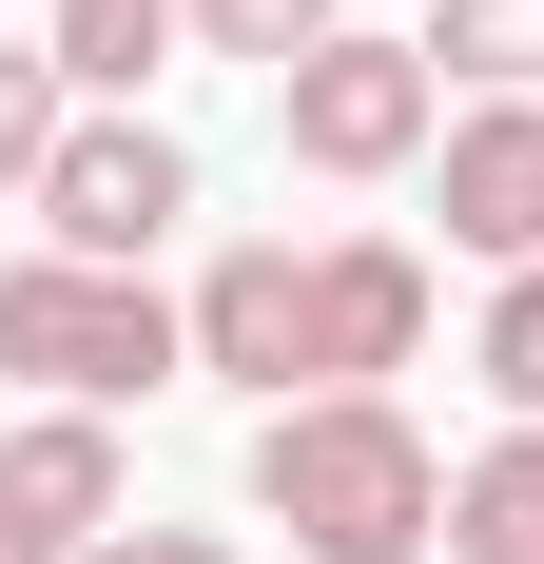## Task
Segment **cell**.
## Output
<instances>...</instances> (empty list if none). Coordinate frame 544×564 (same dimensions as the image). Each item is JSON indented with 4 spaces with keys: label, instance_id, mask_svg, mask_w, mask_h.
I'll return each mask as SVG.
<instances>
[{
    "label": "cell",
    "instance_id": "cell-1",
    "mask_svg": "<svg viewBox=\"0 0 544 564\" xmlns=\"http://www.w3.org/2000/svg\"><path fill=\"white\" fill-rule=\"evenodd\" d=\"M253 507L312 564H428L447 545V467H428V429L389 390H292L253 429Z\"/></svg>",
    "mask_w": 544,
    "mask_h": 564
},
{
    "label": "cell",
    "instance_id": "cell-2",
    "mask_svg": "<svg viewBox=\"0 0 544 564\" xmlns=\"http://www.w3.org/2000/svg\"><path fill=\"white\" fill-rule=\"evenodd\" d=\"M0 370H40L58 409H137L195 370V312L156 273H98V253H20L0 273Z\"/></svg>",
    "mask_w": 544,
    "mask_h": 564
},
{
    "label": "cell",
    "instance_id": "cell-3",
    "mask_svg": "<svg viewBox=\"0 0 544 564\" xmlns=\"http://www.w3.org/2000/svg\"><path fill=\"white\" fill-rule=\"evenodd\" d=\"M40 215V253H98V273H156V234L195 215V156H175L156 117H78L58 137V175L20 195Z\"/></svg>",
    "mask_w": 544,
    "mask_h": 564
},
{
    "label": "cell",
    "instance_id": "cell-4",
    "mask_svg": "<svg viewBox=\"0 0 544 564\" xmlns=\"http://www.w3.org/2000/svg\"><path fill=\"white\" fill-rule=\"evenodd\" d=\"M428 40H330V58H292V78H272V117H292V156L312 175H409L428 156Z\"/></svg>",
    "mask_w": 544,
    "mask_h": 564
},
{
    "label": "cell",
    "instance_id": "cell-5",
    "mask_svg": "<svg viewBox=\"0 0 544 564\" xmlns=\"http://www.w3.org/2000/svg\"><path fill=\"white\" fill-rule=\"evenodd\" d=\"M195 370H233L253 409L312 390V253H292V234H233L215 273H195Z\"/></svg>",
    "mask_w": 544,
    "mask_h": 564
},
{
    "label": "cell",
    "instance_id": "cell-6",
    "mask_svg": "<svg viewBox=\"0 0 544 564\" xmlns=\"http://www.w3.org/2000/svg\"><path fill=\"white\" fill-rule=\"evenodd\" d=\"M409 350H428V253L330 234V253H312V390H389Z\"/></svg>",
    "mask_w": 544,
    "mask_h": 564
},
{
    "label": "cell",
    "instance_id": "cell-7",
    "mask_svg": "<svg viewBox=\"0 0 544 564\" xmlns=\"http://www.w3.org/2000/svg\"><path fill=\"white\" fill-rule=\"evenodd\" d=\"M117 507H137V467H117V409H40V429H0V525H40L58 564H98Z\"/></svg>",
    "mask_w": 544,
    "mask_h": 564
},
{
    "label": "cell",
    "instance_id": "cell-8",
    "mask_svg": "<svg viewBox=\"0 0 544 564\" xmlns=\"http://www.w3.org/2000/svg\"><path fill=\"white\" fill-rule=\"evenodd\" d=\"M447 253L544 273V98H487L467 137H447Z\"/></svg>",
    "mask_w": 544,
    "mask_h": 564
},
{
    "label": "cell",
    "instance_id": "cell-9",
    "mask_svg": "<svg viewBox=\"0 0 544 564\" xmlns=\"http://www.w3.org/2000/svg\"><path fill=\"white\" fill-rule=\"evenodd\" d=\"M175 40H195V0H58L40 20V58L78 78V117H137V78H156Z\"/></svg>",
    "mask_w": 544,
    "mask_h": 564
},
{
    "label": "cell",
    "instance_id": "cell-10",
    "mask_svg": "<svg viewBox=\"0 0 544 564\" xmlns=\"http://www.w3.org/2000/svg\"><path fill=\"white\" fill-rule=\"evenodd\" d=\"M447 564H544V429L447 467Z\"/></svg>",
    "mask_w": 544,
    "mask_h": 564
},
{
    "label": "cell",
    "instance_id": "cell-11",
    "mask_svg": "<svg viewBox=\"0 0 544 564\" xmlns=\"http://www.w3.org/2000/svg\"><path fill=\"white\" fill-rule=\"evenodd\" d=\"M428 78H487V98H544V0H447Z\"/></svg>",
    "mask_w": 544,
    "mask_h": 564
},
{
    "label": "cell",
    "instance_id": "cell-12",
    "mask_svg": "<svg viewBox=\"0 0 544 564\" xmlns=\"http://www.w3.org/2000/svg\"><path fill=\"white\" fill-rule=\"evenodd\" d=\"M58 137H78V78L0 40V195H40V175H58Z\"/></svg>",
    "mask_w": 544,
    "mask_h": 564
},
{
    "label": "cell",
    "instance_id": "cell-13",
    "mask_svg": "<svg viewBox=\"0 0 544 564\" xmlns=\"http://www.w3.org/2000/svg\"><path fill=\"white\" fill-rule=\"evenodd\" d=\"M195 40H215V58H272V78H292V58H330L350 20H330V0H195Z\"/></svg>",
    "mask_w": 544,
    "mask_h": 564
},
{
    "label": "cell",
    "instance_id": "cell-14",
    "mask_svg": "<svg viewBox=\"0 0 544 564\" xmlns=\"http://www.w3.org/2000/svg\"><path fill=\"white\" fill-rule=\"evenodd\" d=\"M487 390L544 429V273H505V292H487Z\"/></svg>",
    "mask_w": 544,
    "mask_h": 564
},
{
    "label": "cell",
    "instance_id": "cell-15",
    "mask_svg": "<svg viewBox=\"0 0 544 564\" xmlns=\"http://www.w3.org/2000/svg\"><path fill=\"white\" fill-rule=\"evenodd\" d=\"M98 564H233V545H215V525H117Z\"/></svg>",
    "mask_w": 544,
    "mask_h": 564
},
{
    "label": "cell",
    "instance_id": "cell-16",
    "mask_svg": "<svg viewBox=\"0 0 544 564\" xmlns=\"http://www.w3.org/2000/svg\"><path fill=\"white\" fill-rule=\"evenodd\" d=\"M0 564H58V545H40V525H0Z\"/></svg>",
    "mask_w": 544,
    "mask_h": 564
}]
</instances>
